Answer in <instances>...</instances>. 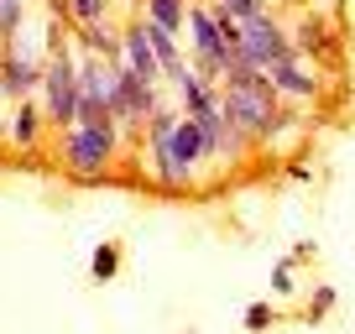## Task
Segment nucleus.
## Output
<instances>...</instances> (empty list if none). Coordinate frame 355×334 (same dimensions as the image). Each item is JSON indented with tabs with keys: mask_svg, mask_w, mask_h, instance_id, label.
Listing matches in <instances>:
<instances>
[{
	"mask_svg": "<svg viewBox=\"0 0 355 334\" xmlns=\"http://www.w3.org/2000/svg\"><path fill=\"white\" fill-rule=\"evenodd\" d=\"M189 334H193V329H189Z\"/></svg>",
	"mask_w": 355,
	"mask_h": 334,
	"instance_id": "24",
	"label": "nucleus"
},
{
	"mask_svg": "<svg viewBox=\"0 0 355 334\" xmlns=\"http://www.w3.org/2000/svg\"><path fill=\"white\" fill-rule=\"evenodd\" d=\"M121 6H141V0H121Z\"/></svg>",
	"mask_w": 355,
	"mask_h": 334,
	"instance_id": "23",
	"label": "nucleus"
},
{
	"mask_svg": "<svg viewBox=\"0 0 355 334\" xmlns=\"http://www.w3.org/2000/svg\"><path fill=\"white\" fill-rule=\"evenodd\" d=\"M272 324H277V308H272V303H251V308H245V329L251 334H266Z\"/></svg>",
	"mask_w": 355,
	"mask_h": 334,
	"instance_id": "17",
	"label": "nucleus"
},
{
	"mask_svg": "<svg viewBox=\"0 0 355 334\" xmlns=\"http://www.w3.org/2000/svg\"><path fill=\"white\" fill-rule=\"evenodd\" d=\"M115 272H121V245H115V240L94 245V256H89V277H94V282H110Z\"/></svg>",
	"mask_w": 355,
	"mask_h": 334,
	"instance_id": "15",
	"label": "nucleus"
},
{
	"mask_svg": "<svg viewBox=\"0 0 355 334\" xmlns=\"http://www.w3.org/2000/svg\"><path fill=\"white\" fill-rule=\"evenodd\" d=\"M146 42H152V53H157V63H162V78H167V84H173V78L189 68V53H183V42H178V32L146 21Z\"/></svg>",
	"mask_w": 355,
	"mask_h": 334,
	"instance_id": "11",
	"label": "nucleus"
},
{
	"mask_svg": "<svg viewBox=\"0 0 355 334\" xmlns=\"http://www.w3.org/2000/svg\"><path fill=\"white\" fill-rule=\"evenodd\" d=\"M125 68H136V73L152 78V84H167L162 63H157L152 42H146V16H131V21H125Z\"/></svg>",
	"mask_w": 355,
	"mask_h": 334,
	"instance_id": "9",
	"label": "nucleus"
},
{
	"mask_svg": "<svg viewBox=\"0 0 355 334\" xmlns=\"http://www.w3.org/2000/svg\"><path fill=\"white\" fill-rule=\"evenodd\" d=\"M298 261H313V240H298V245H293V267H298Z\"/></svg>",
	"mask_w": 355,
	"mask_h": 334,
	"instance_id": "21",
	"label": "nucleus"
},
{
	"mask_svg": "<svg viewBox=\"0 0 355 334\" xmlns=\"http://www.w3.org/2000/svg\"><path fill=\"white\" fill-rule=\"evenodd\" d=\"M235 47H241V53L251 58L256 68L288 63V58H298V53H303V47L293 42V37L282 32L277 21H272V11H256V16H241V32H235Z\"/></svg>",
	"mask_w": 355,
	"mask_h": 334,
	"instance_id": "5",
	"label": "nucleus"
},
{
	"mask_svg": "<svg viewBox=\"0 0 355 334\" xmlns=\"http://www.w3.org/2000/svg\"><path fill=\"white\" fill-rule=\"evenodd\" d=\"M37 100H42L53 131H63V125L78 121V53L68 47V37H58V32H53V47H47V68H42Z\"/></svg>",
	"mask_w": 355,
	"mask_h": 334,
	"instance_id": "3",
	"label": "nucleus"
},
{
	"mask_svg": "<svg viewBox=\"0 0 355 334\" xmlns=\"http://www.w3.org/2000/svg\"><path fill=\"white\" fill-rule=\"evenodd\" d=\"M334 303H340V292H334L329 282H319V288L309 292V303H303V313H298V319H303V324L313 329V324H324V319L334 313Z\"/></svg>",
	"mask_w": 355,
	"mask_h": 334,
	"instance_id": "14",
	"label": "nucleus"
},
{
	"mask_svg": "<svg viewBox=\"0 0 355 334\" xmlns=\"http://www.w3.org/2000/svg\"><path fill=\"white\" fill-rule=\"evenodd\" d=\"M225 115H230V131L241 136L245 146L251 141H266L272 125L282 121V100L272 89V78H251V84H230L225 89Z\"/></svg>",
	"mask_w": 355,
	"mask_h": 334,
	"instance_id": "4",
	"label": "nucleus"
},
{
	"mask_svg": "<svg viewBox=\"0 0 355 334\" xmlns=\"http://www.w3.org/2000/svg\"><path fill=\"white\" fill-rule=\"evenodd\" d=\"M26 21V0H0V42Z\"/></svg>",
	"mask_w": 355,
	"mask_h": 334,
	"instance_id": "16",
	"label": "nucleus"
},
{
	"mask_svg": "<svg viewBox=\"0 0 355 334\" xmlns=\"http://www.w3.org/2000/svg\"><path fill=\"white\" fill-rule=\"evenodd\" d=\"M0 141H11V121H0Z\"/></svg>",
	"mask_w": 355,
	"mask_h": 334,
	"instance_id": "22",
	"label": "nucleus"
},
{
	"mask_svg": "<svg viewBox=\"0 0 355 334\" xmlns=\"http://www.w3.org/2000/svg\"><path fill=\"white\" fill-rule=\"evenodd\" d=\"M230 53L225 42V26H220V11H214L209 0H193L189 6V58H220Z\"/></svg>",
	"mask_w": 355,
	"mask_h": 334,
	"instance_id": "6",
	"label": "nucleus"
},
{
	"mask_svg": "<svg viewBox=\"0 0 355 334\" xmlns=\"http://www.w3.org/2000/svg\"><path fill=\"white\" fill-rule=\"evenodd\" d=\"M288 178H293V183H309L313 167H309V162H288Z\"/></svg>",
	"mask_w": 355,
	"mask_h": 334,
	"instance_id": "20",
	"label": "nucleus"
},
{
	"mask_svg": "<svg viewBox=\"0 0 355 334\" xmlns=\"http://www.w3.org/2000/svg\"><path fill=\"white\" fill-rule=\"evenodd\" d=\"M121 121H105V125H63L58 131V162L78 178H105L121 152Z\"/></svg>",
	"mask_w": 355,
	"mask_h": 334,
	"instance_id": "1",
	"label": "nucleus"
},
{
	"mask_svg": "<svg viewBox=\"0 0 355 334\" xmlns=\"http://www.w3.org/2000/svg\"><path fill=\"white\" fill-rule=\"evenodd\" d=\"M272 292H277V298H293V292H298V282H293V261H277V267H272Z\"/></svg>",
	"mask_w": 355,
	"mask_h": 334,
	"instance_id": "19",
	"label": "nucleus"
},
{
	"mask_svg": "<svg viewBox=\"0 0 355 334\" xmlns=\"http://www.w3.org/2000/svg\"><path fill=\"white\" fill-rule=\"evenodd\" d=\"M42 47H53V42H37V26H26V21L0 42V100L16 105L42 89V68H47Z\"/></svg>",
	"mask_w": 355,
	"mask_h": 334,
	"instance_id": "2",
	"label": "nucleus"
},
{
	"mask_svg": "<svg viewBox=\"0 0 355 334\" xmlns=\"http://www.w3.org/2000/svg\"><path fill=\"white\" fill-rule=\"evenodd\" d=\"M266 78H272V89H277V100H288V105H303V100H313L319 94V73L309 68V58H288V63H272L266 68Z\"/></svg>",
	"mask_w": 355,
	"mask_h": 334,
	"instance_id": "7",
	"label": "nucleus"
},
{
	"mask_svg": "<svg viewBox=\"0 0 355 334\" xmlns=\"http://www.w3.org/2000/svg\"><path fill=\"white\" fill-rule=\"evenodd\" d=\"M42 136H47L42 100H16V110H11V146L16 152H32V146H42Z\"/></svg>",
	"mask_w": 355,
	"mask_h": 334,
	"instance_id": "10",
	"label": "nucleus"
},
{
	"mask_svg": "<svg viewBox=\"0 0 355 334\" xmlns=\"http://www.w3.org/2000/svg\"><path fill=\"white\" fill-rule=\"evenodd\" d=\"M214 11H225V16H235V21H241V16H256V11H266V0H209Z\"/></svg>",
	"mask_w": 355,
	"mask_h": 334,
	"instance_id": "18",
	"label": "nucleus"
},
{
	"mask_svg": "<svg viewBox=\"0 0 355 334\" xmlns=\"http://www.w3.org/2000/svg\"><path fill=\"white\" fill-rule=\"evenodd\" d=\"M110 6H121V0H58V16L89 26V21H110Z\"/></svg>",
	"mask_w": 355,
	"mask_h": 334,
	"instance_id": "13",
	"label": "nucleus"
},
{
	"mask_svg": "<svg viewBox=\"0 0 355 334\" xmlns=\"http://www.w3.org/2000/svg\"><path fill=\"white\" fill-rule=\"evenodd\" d=\"M189 6L193 0H141V16L167 26V32H178V26H189Z\"/></svg>",
	"mask_w": 355,
	"mask_h": 334,
	"instance_id": "12",
	"label": "nucleus"
},
{
	"mask_svg": "<svg viewBox=\"0 0 355 334\" xmlns=\"http://www.w3.org/2000/svg\"><path fill=\"white\" fill-rule=\"evenodd\" d=\"M167 146H173V162L183 167L189 178L199 173V162H209V157H214L209 136H204V125L193 121V115H178V125H173V141H167Z\"/></svg>",
	"mask_w": 355,
	"mask_h": 334,
	"instance_id": "8",
	"label": "nucleus"
}]
</instances>
